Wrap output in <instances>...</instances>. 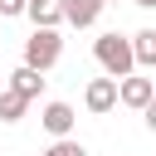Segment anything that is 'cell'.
Masks as SVG:
<instances>
[{
  "label": "cell",
  "mask_w": 156,
  "mask_h": 156,
  "mask_svg": "<svg viewBox=\"0 0 156 156\" xmlns=\"http://www.w3.org/2000/svg\"><path fill=\"white\" fill-rule=\"evenodd\" d=\"M93 58H98V68L107 73V78H127V73H136V58H132V34H98L93 39Z\"/></svg>",
  "instance_id": "1"
},
{
  "label": "cell",
  "mask_w": 156,
  "mask_h": 156,
  "mask_svg": "<svg viewBox=\"0 0 156 156\" xmlns=\"http://www.w3.org/2000/svg\"><path fill=\"white\" fill-rule=\"evenodd\" d=\"M58 58H63V34H58V29H34V34L24 39V63H29V68L49 73Z\"/></svg>",
  "instance_id": "2"
},
{
  "label": "cell",
  "mask_w": 156,
  "mask_h": 156,
  "mask_svg": "<svg viewBox=\"0 0 156 156\" xmlns=\"http://www.w3.org/2000/svg\"><path fill=\"white\" fill-rule=\"evenodd\" d=\"M83 107H88L93 117L112 112V107H117V78H107V73H102V78H93V83L83 88Z\"/></svg>",
  "instance_id": "3"
},
{
  "label": "cell",
  "mask_w": 156,
  "mask_h": 156,
  "mask_svg": "<svg viewBox=\"0 0 156 156\" xmlns=\"http://www.w3.org/2000/svg\"><path fill=\"white\" fill-rule=\"evenodd\" d=\"M39 122H44V132L58 141V136H73V122H78V112H73V102H44V112H39Z\"/></svg>",
  "instance_id": "4"
},
{
  "label": "cell",
  "mask_w": 156,
  "mask_h": 156,
  "mask_svg": "<svg viewBox=\"0 0 156 156\" xmlns=\"http://www.w3.org/2000/svg\"><path fill=\"white\" fill-rule=\"evenodd\" d=\"M151 98H156V83H151V78H136V73L117 78V102H122V107H136V112H141Z\"/></svg>",
  "instance_id": "5"
},
{
  "label": "cell",
  "mask_w": 156,
  "mask_h": 156,
  "mask_svg": "<svg viewBox=\"0 0 156 156\" xmlns=\"http://www.w3.org/2000/svg\"><path fill=\"white\" fill-rule=\"evenodd\" d=\"M24 15L34 20V29H58L63 24V0H24Z\"/></svg>",
  "instance_id": "6"
},
{
  "label": "cell",
  "mask_w": 156,
  "mask_h": 156,
  "mask_svg": "<svg viewBox=\"0 0 156 156\" xmlns=\"http://www.w3.org/2000/svg\"><path fill=\"white\" fill-rule=\"evenodd\" d=\"M107 5L102 0H63V20L73 24V29H88V24H98V15H102Z\"/></svg>",
  "instance_id": "7"
},
{
  "label": "cell",
  "mask_w": 156,
  "mask_h": 156,
  "mask_svg": "<svg viewBox=\"0 0 156 156\" xmlns=\"http://www.w3.org/2000/svg\"><path fill=\"white\" fill-rule=\"evenodd\" d=\"M10 88H15V93H24V98L34 102V98L44 93V73H39V68H29V63H20V68L10 73Z\"/></svg>",
  "instance_id": "8"
},
{
  "label": "cell",
  "mask_w": 156,
  "mask_h": 156,
  "mask_svg": "<svg viewBox=\"0 0 156 156\" xmlns=\"http://www.w3.org/2000/svg\"><path fill=\"white\" fill-rule=\"evenodd\" d=\"M132 58H136V68H156V29L132 34Z\"/></svg>",
  "instance_id": "9"
},
{
  "label": "cell",
  "mask_w": 156,
  "mask_h": 156,
  "mask_svg": "<svg viewBox=\"0 0 156 156\" xmlns=\"http://www.w3.org/2000/svg\"><path fill=\"white\" fill-rule=\"evenodd\" d=\"M24 107H29V98H24V93L0 88V122H20V117H24Z\"/></svg>",
  "instance_id": "10"
},
{
  "label": "cell",
  "mask_w": 156,
  "mask_h": 156,
  "mask_svg": "<svg viewBox=\"0 0 156 156\" xmlns=\"http://www.w3.org/2000/svg\"><path fill=\"white\" fill-rule=\"evenodd\" d=\"M39 156H88V146H83V141H73V136H58V141H54V146H44Z\"/></svg>",
  "instance_id": "11"
},
{
  "label": "cell",
  "mask_w": 156,
  "mask_h": 156,
  "mask_svg": "<svg viewBox=\"0 0 156 156\" xmlns=\"http://www.w3.org/2000/svg\"><path fill=\"white\" fill-rule=\"evenodd\" d=\"M15 15H24V0H0V20H15Z\"/></svg>",
  "instance_id": "12"
},
{
  "label": "cell",
  "mask_w": 156,
  "mask_h": 156,
  "mask_svg": "<svg viewBox=\"0 0 156 156\" xmlns=\"http://www.w3.org/2000/svg\"><path fill=\"white\" fill-rule=\"evenodd\" d=\"M141 122H146V127H151V132H156V98H151V102H146V107H141Z\"/></svg>",
  "instance_id": "13"
},
{
  "label": "cell",
  "mask_w": 156,
  "mask_h": 156,
  "mask_svg": "<svg viewBox=\"0 0 156 156\" xmlns=\"http://www.w3.org/2000/svg\"><path fill=\"white\" fill-rule=\"evenodd\" d=\"M132 5H141V10H156V0H132Z\"/></svg>",
  "instance_id": "14"
},
{
  "label": "cell",
  "mask_w": 156,
  "mask_h": 156,
  "mask_svg": "<svg viewBox=\"0 0 156 156\" xmlns=\"http://www.w3.org/2000/svg\"><path fill=\"white\" fill-rule=\"evenodd\" d=\"M102 5H117V0H102Z\"/></svg>",
  "instance_id": "15"
},
{
  "label": "cell",
  "mask_w": 156,
  "mask_h": 156,
  "mask_svg": "<svg viewBox=\"0 0 156 156\" xmlns=\"http://www.w3.org/2000/svg\"><path fill=\"white\" fill-rule=\"evenodd\" d=\"M151 83H156V78H151Z\"/></svg>",
  "instance_id": "16"
}]
</instances>
